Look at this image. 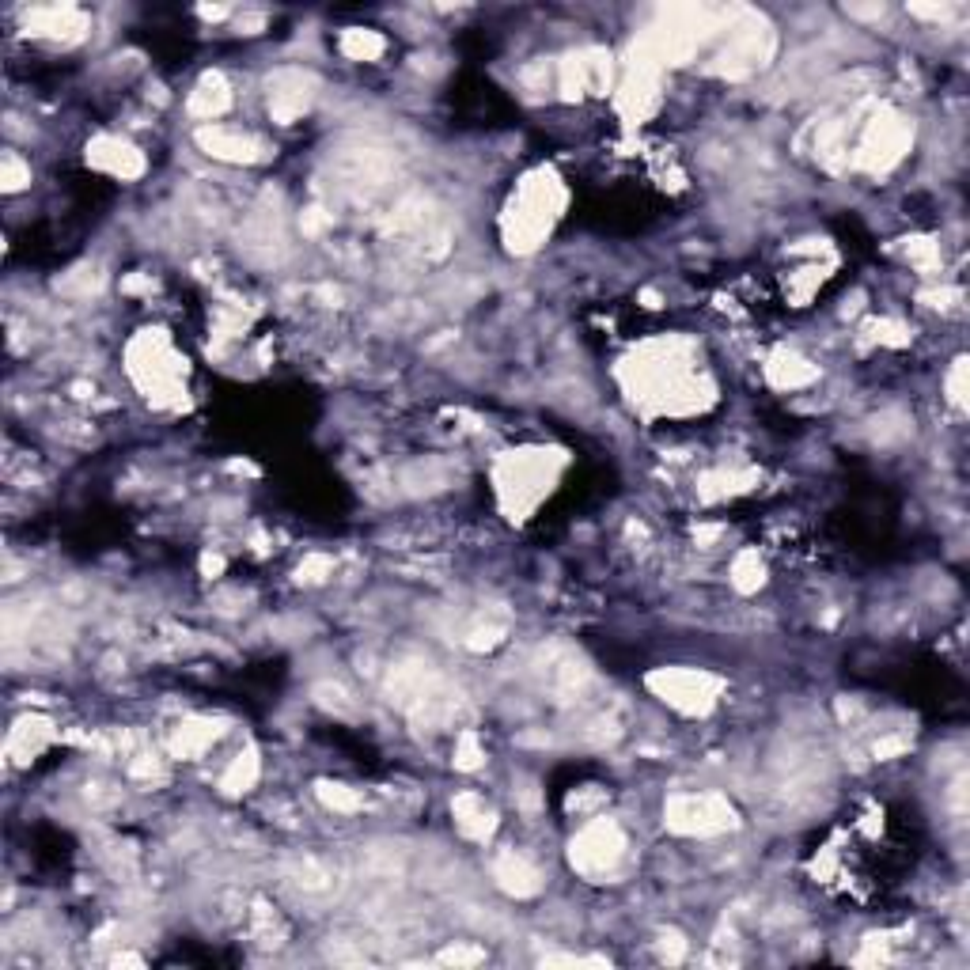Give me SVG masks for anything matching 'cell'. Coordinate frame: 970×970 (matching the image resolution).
Here are the masks:
<instances>
[{"mask_svg": "<svg viewBox=\"0 0 970 970\" xmlns=\"http://www.w3.org/2000/svg\"><path fill=\"white\" fill-rule=\"evenodd\" d=\"M622 849H626L622 830L607 819H599V823L580 830V838L573 842V864L588 876H603L622 861Z\"/></svg>", "mask_w": 970, "mask_h": 970, "instance_id": "1", "label": "cell"}, {"mask_svg": "<svg viewBox=\"0 0 970 970\" xmlns=\"http://www.w3.org/2000/svg\"><path fill=\"white\" fill-rule=\"evenodd\" d=\"M667 823L683 834H717L732 827V808L720 796H675L667 804Z\"/></svg>", "mask_w": 970, "mask_h": 970, "instance_id": "2", "label": "cell"}, {"mask_svg": "<svg viewBox=\"0 0 970 970\" xmlns=\"http://www.w3.org/2000/svg\"><path fill=\"white\" fill-rule=\"evenodd\" d=\"M201 148H209V156H216V160L232 163H254L266 156V144L251 133H239V129H205Z\"/></svg>", "mask_w": 970, "mask_h": 970, "instance_id": "3", "label": "cell"}, {"mask_svg": "<svg viewBox=\"0 0 970 970\" xmlns=\"http://www.w3.org/2000/svg\"><path fill=\"white\" fill-rule=\"evenodd\" d=\"M656 683L664 686V698H671V705H679L686 713L705 709L713 698V686H717L709 675H698V671H671V675H660Z\"/></svg>", "mask_w": 970, "mask_h": 970, "instance_id": "4", "label": "cell"}, {"mask_svg": "<svg viewBox=\"0 0 970 970\" xmlns=\"http://www.w3.org/2000/svg\"><path fill=\"white\" fill-rule=\"evenodd\" d=\"M91 160L99 163V167H107L110 175H137V171H141L137 148H129V144H122V141H99L95 144V152H91Z\"/></svg>", "mask_w": 970, "mask_h": 970, "instance_id": "5", "label": "cell"}, {"mask_svg": "<svg viewBox=\"0 0 970 970\" xmlns=\"http://www.w3.org/2000/svg\"><path fill=\"white\" fill-rule=\"evenodd\" d=\"M497 880H501V887L504 891H512V895H531V891H539V872H535L527 861H520V857H504L501 868H497Z\"/></svg>", "mask_w": 970, "mask_h": 970, "instance_id": "6", "label": "cell"}, {"mask_svg": "<svg viewBox=\"0 0 970 970\" xmlns=\"http://www.w3.org/2000/svg\"><path fill=\"white\" fill-rule=\"evenodd\" d=\"M190 110H194L198 118L224 114V110H228V88H224V80H220V76H205L201 88L194 91V99H190Z\"/></svg>", "mask_w": 970, "mask_h": 970, "instance_id": "7", "label": "cell"}, {"mask_svg": "<svg viewBox=\"0 0 970 970\" xmlns=\"http://www.w3.org/2000/svg\"><path fill=\"white\" fill-rule=\"evenodd\" d=\"M455 819H459V827L467 830V834H474V838H482V834H489V811H485V804L478 800V796H459V804H455Z\"/></svg>", "mask_w": 970, "mask_h": 970, "instance_id": "8", "label": "cell"}, {"mask_svg": "<svg viewBox=\"0 0 970 970\" xmlns=\"http://www.w3.org/2000/svg\"><path fill=\"white\" fill-rule=\"evenodd\" d=\"M379 50H383V42H379L372 31H349V35H345V54L372 57V54H379Z\"/></svg>", "mask_w": 970, "mask_h": 970, "instance_id": "9", "label": "cell"}, {"mask_svg": "<svg viewBox=\"0 0 970 970\" xmlns=\"http://www.w3.org/2000/svg\"><path fill=\"white\" fill-rule=\"evenodd\" d=\"M4 179H8V190H19V186H23L19 179H31V175L19 167L16 156H4Z\"/></svg>", "mask_w": 970, "mask_h": 970, "instance_id": "10", "label": "cell"}]
</instances>
